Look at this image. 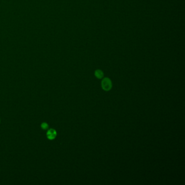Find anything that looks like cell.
Masks as SVG:
<instances>
[{"label":"cell","instance_id":"cell-1","mask_svg":"<svg viewBox=\"0 0 185 185\" xmlns=\"http://www.w3.org/2000/svg\"><path fill=\"white\" fill-rule=\"evenodd\" d=\"M102 88L105 91H108L112 88V83L108 78H105L102 81Z\"/></svg>","mask_w":185,"mask_h":185},{"label":"cell","instance_id":"cell-2","mask_svg":"<svg viewBox=\"0 0 185 185\" xmlns=\"http://www.w3.org/2000/svg\"><path fill=\"white\" fill-rule=\"evenodd\" d=\"M57 133L56 130L53 129H51L48 130L47 133V137L48 139L50 140H53L56 138Z\"/></svg>","mask_w":185,"mask_h":185},{"label":"cell","instance_id":"cell-3","mask_svg":"<svg viewBox=\"0 0 185 185\" xmlns=\"http://www.w3.org/2000/svg\"><path fill=\"white\" fill-rule=\"evenodd\" d=\"M95 76L98 79H102L104 76V73L103 72V71L100 70H96L95 71Z\"/></svg>","mask_w":185,"mask_h":185},{"label":"cell","instance_id":"cell-4","mask_svg":"<svg viewBox=\"0 0 185 185\" xmlns=\"http://www.w3.org/2000/svg\"><path fill=\"white\" fill-rule=\"evenodd\" d=\"M41 128L43 129V130H47V129H48V128H49V125H48V124L47 123H42L41 125Z\"/></svg>","mask_w":185,"mask_h":185},{"label":"cell","instance_id":"cell-5","mask_svg":"<svg viewBox=\"0 0 185 185\" xmlns=\"http://www.w3.org/2000/svg\"><path fill=\"white\" fill-rule=\"evenodd\" d=\"M0 122H1V121H0Z\"/></svg>","mask_w":185,"mask_h":185}]
</instances>
